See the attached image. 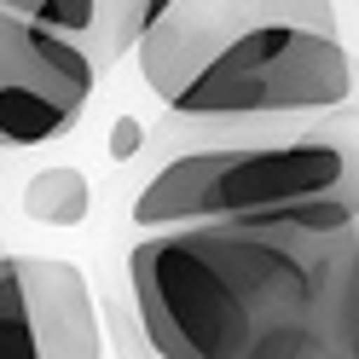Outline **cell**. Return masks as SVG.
Listing matches in <instances>:
<instances>
[{"label":"cell","mask_w":359,"mask_h":359,"mask_svg":"<svg viewBox=\"0 0 359 359\" xmlns=\"http://www.w3.org/2000/svg\"><path fill=\"white\" fill-rule=\"evenodd\" d=\"M104 64L64 29L0 6V145H53L93 104Z\"/></svg>","instance_id":"cell-4"},{"label":"cell","mask_w":359,"mask_h":359,"mask_svg":"<svg viewBox=\"0 0 359 359\" xmlns=\"http://www.w3.org/2000/svg\"><path fill=\"white\" fill-rule=\"evenodd\" d=\"M128 284L163 359H359V197L156 226Z\"/></svg>","instance_id":"cell-1"},{"label":"cell","mask_w":359,"mask_h":359,"mask_svg":"<svg viewBox=\"0 0 359 359\" xmlns=\"http://www.w3.org/2000/svg\"><path fill=\"white\" fill-rule=\"evenodd\" d=\"M140 140H145V133L133 128V122H122V128H116V156H133V151H140Z\"/></svg>","instance_id":"cell-9"},{"label":"cell","mask_w":359,"mask_h":359,"mask_svg":"<svg viewBox=\"0 0 359 359\" xmlns=\"http://www.w3.org/2000/svg\"><path fill=\"white\" fill-rule=\"evenodd\" d=\"M353 6H359V0H353Z\"/></svg>","instance_id":"cell-10"},{"label":"cell","mask_w":359,"mask_h":359,"mask_svg":"<svg viewBox=\"0 0 359 359\" xmlns=\"http://www.w3.org/2000/svg\"><path fill=\"white\" fill-rule=\"evenodd\" d=\"M168 6H174V0H104V18H99V35H93L99 64H116V58H128V53H140L145 29H151Z\"/></svg>","instance_id":"cell-6"},{"label":"cell","mask_w":359,"mask_h":359,"mask_svg":"<svg viewBox=\"0 0 359 359\" xmlns=\"http://www.w3.org/2000/svg\"><path fill=\"white\" fill-rule=\"evenodd\" d=\"M174 116V110H168ZM325 197H359V104L266 116H174L168 163L133 197V226L255 220Z\"/></svg>","instance_id":"cell-3"},{"label":"cell","mask_w":359,"mask_h":359,"mask_svg":"<svg viewBox=\"0 0 359 359\" xmlns=\"http://www.w3.org/2000/svg\"><path fill=\"white\" fill-rule=\"evenodd\" d=\"M99 313L81 266L53 255H0V359H93Z\"/></svg>","instance_id":"cell-5"},{"label":"cell","mask_w":359,"mask_h":359,"mask_svg":"<svg viewBox=\"0 0 359 359\" xmlns=\"http://www.w3.org/2000/svg\"><path fill=\"white\" fill-rule=\"evenodd\" d=\"M0 6L24 12V18H35V24H47V29H64V35L87 41V47H93L99 18H104V0H0ZM93 58H99V53H93Z\"/></svg>","instance_id":"cell-8"},{"label":"cell","mask_w":359,"mask_h":359,"mask_svg":"<svg viewBox=\"0 0 359 359\" xmlns=\"http://www.w3.org/2000/svg\"><path fill=\"white\" fill-rule=\"evenodd\" d=\"M87 180L76 168H47V174H35L29 180V215L35 220H47V226H76V220L87 215Z\"/></svg>","instance_id":"cell-7"},{"label":"cell","mask_w":359,"mask_h":359,"mask_svg":"<svg viewBox=\"0 0 359 359\" xmlns=\"http://www.w3.org/2000/svg\"><path fill=\"white\" fill-rule=\"evenodd\" d=\"M140 76L174 116L336 110L359 87L336 0H174L140 41Z\"/></svg>","instance_id":"cell-2"}]
</instances>
